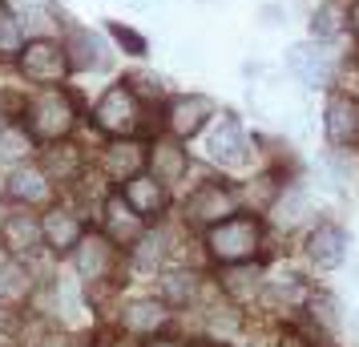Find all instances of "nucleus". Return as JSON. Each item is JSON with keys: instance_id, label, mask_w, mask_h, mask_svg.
Wrapping results in <instances>:
<instances>
[{"instance_id": "obj_1", "label": "nucleus", "mask_w": 359, "mask_h": 347, "mask_svg": "<svg viewBox=\"0 0 359 347\" xmlns=\"http://www.w3.org/2000/svg\"><path fill=\"white\" fill-rule=\"evenodd\" d=\"M259 243H262V231L255 218H222L206 234V247H210L218 263H246V259H255Z\"/></svg>"}, {"instance_id": "obj_2", "label": "nucleus", "mask_w": 359, "mask_h": 347, "mask_svg": "<svg viewBox=\"0 0 359 347\" xmlns=\"http://www.w3.org/2000/svg\"><path fill=\"white\" fill-rule=\"evenodd\" d=\"M73 121H77V109H73V101L61 89L36 93L33 105H29V133L41 137V142H61L73 130Z\"/></svg>"}, {"instance_id": "obj_3", "label": "nucleus", "mask_w": 359, "mask_h": 347, "mask_svg": "<svg viewBox=\"0 0 359 347\" xmlns=\"http://www.w3.org/2000/svg\"><path fill=\"white\" fill-rule=\"evenodd\" d=\"M93 121H97V130L114 133V137H130V133L137 130V121H142V105H137V97H133V89L114 85V89L97 101Z\"/></svg>"}, {"instance_id": "obj_4", "label": "nucleus", "mask_w": 359, "mask_h": 347, "mask_svg": "<svg viewBox=\"0 0 359 347\" xmlns=\"http://www.w3.org/2000/svg\"><path fill=\"white\" fill-rule=\"evenodd\" d=\"M20 69H25V77L29 81H41V85H57L65 77L69 69V57L61 45H53V41H33L29 49L20 53Z\"/></svg>"}, {"instance_id": "obj_5", "label": "nucleus", "mask_w": 359, "mask_h": 347, "mask_svg": "<svg viewBox=\"0 0 359 347\" xmlns=\"http://www.w3.org/2000/svg\"><path fill=\"white\" fill-rule=\"evenodd\" d=\"M0 243H4L8 254L25 259V254H36V250H41L45 234H41V222H36L29 210H17V215H8L0 222Z\"/></svg>"}, {"instance_id": "obj_6", "label": "nucleus", "mask_w": 359, "mask_h": 347, "mask_svg": "<svg viewBox=\"0 0 359 347\" xmlns=\"http://www.w3.org/2000/svg\"><path fill=\"white\" fill-rule=\"evenodd\" d=\"M73 250H77V275H81V279L97 283L114 271V243H109V238H97V234L85 238L81 234V243Z\"/></svg>"}, {"instance_id": "obj_7", "label": "nucleus", "mask_w": 359, "mask_h": 347, "mask_svg": "<svg viewBox=\"0 0 359 347\" xmlns=\"http://www.w3.org/2000/svg\"><path fill=\"white\" fill-rule=\"evenodd\" d=\"M206 149H210L214 162H222V165H238L243 162L246 158V133H243V125H238V117H222V121L214 125Z\"/></svg>"}, {"instance_id": "obj_8", "label": "nucleus", "mask_w": 359, "mask_h": 347, "mask_svg": "<svg viewBox=\"0 0 359 347\" xmlns=\"http://www.w3.org/2000/svg\"><path fill=\"white\" fill-rule=\"evenodd\" d=\"M287 69H291L294 81L303 85H323L327 73H331V61H327V53L319 49V45H294L291 53H287Z\"/></svg>"}, {"instance_id": "obj_9", "label": "nucleus", "mask_w": 359, "mask_h": 347, "mask_svg": "<svg viewBox=\"0 0 359 347\" xmlns=\"http://www.w3.org/2000/svg\"><path fill=\"white\" fill-rule=\"evenodd\" d=\"M190 218L194 222H222V218L234 215V194H230L226 186H202V190H194V198H190Z\"/></svg>"}, {"instance_id": "obj_10", "label": "nucleus", "mask_w": 359, "mask_h": 347, "mask_svg": "<svg viewBox=\"0 0 359 347\" xmlns=\"http://www.w3.org/2000/svg\"><path fill=\"white\" fill-rule=\"evenodd\" d=\"M126 206H130L137 218H154L162 215L165 206V186L158 178H126Z\"/></svg>"}, {"instance_id": "obj_11", "label": "nucleus", "mask_w": 359, "mask_h": 347, "mask_svg": "<svg viewBox=\"0 0 359 347\" xmlns=\"http://www.w3.org/2000/svg\"><path fill=\"white\" fill-rule=\"evenodd\" d=\"M165 319H170V311H165L162 299H133L121 315V327L133 331V335H154V331L165 327Z\"/></svg>"}, {"instance_id": "obj_12", "label": "nucleus", "mask_w": 359, "mask_h": 347, "mask_svg": "<svg viewBox=\"0 0 359 347\" xmlns=\"http://www.w3.org/2000/svg\"><path fill=\"white\" fill-rule=\"evenodd\" d=\"M65 57H69V69H101L105 65V49L93 33H85L77 25L65 29Z\"/></svg>"}, {"instance_id": "obj_13", "label": "nucleus", "mask_w": 359, "mask_h": 347, "mask_svg": "<svg viewBox=\"0 0 359 347\" xmlns=\"http://www.w3.org/2000/svg\"><path fill=\"white\" fill-rule=\"evenodd\" d=\"M41 234H45V243H49L53 250H69V247L81 243V218L73 215V210H65V206H57V210L45 215Z\"/></svg>"}, {"instance_id": "obj_14", "label": "nucleus", "mask_w": 359, "mask_h": 347, "mask_svg": "<svg viewBox=\"0 0 359 347\" xmlns=\"http://www.w3.org/2000/svg\"><path fill=\"white\" fill-rule=\"evenodd\" d=\"M206 117H210V97L190 93V97H178L170 105V130L178 133V137H190V133L202 130Z\"/></svg>"}, {"instance_id": "obj_15", "label": "nucleus", "mask_w": 359, "mask_h": 347, "mask_svg": "<svg viewBox=\"0 0 359 347\" xmlns=\"http://www.w3.org/2000/svg\"><path fill=\"white\" fill-rule=\"evenodd\" d=\"M33 291V275L25 263H0V307H20Z\"/></svg>"}, {"instance_id": "obj_16", "label": "nucleus", "mask_w": 359, "mask_h": 347, "mask_svg": "<svg viewBox=\"0 0 359 347\" xmlns=\"http://www.w3.org/2000/svg\"><path fill=\"white\" fill-rule=\"evenodd\" d=\"M149 165H154V178L158 182H178L182 174H186V149L178 142H158V146L149 149Z\"/></svg>"}, {"instance_id": "obj_17", "label": "nucleus", "mask_w": 359, "mask_h": 347, "mask_svg": "<svg viewBox=\"0 0 359 347\" xmlns=\"http://www.w3.org/2000/svg\"><path fill=\"white\" fill-rule=\"evenodd\" d=\"M307 250H311L315 263L335 266V263H343V254H347V234H343L339 226H319V231L311 234Z\"/></svg>"}, {"instance_id": "obj_18", "label": "nucleus", "mask_w": 359, "mask_h": 347, "mask_svg": "<svg viewBox=\"0 0 359 347\" xmlns=\"http://www.w3.org/2000/svg\"><path fill=\"white\" fill-rule=\"evenodd\" d=\"M142 162H146V154H142V146H133V142H114V146L105 149V174L117 178V182L133 178L142 170Z\"/></svg>"}, {"instance_id": "obj_19", "label": "nucleus", "mask_w": 359, "mask_h": 347, "mask_svg": "<svg viewBox=\"0 0 359 347\" xmlns=\"http://www.w3.org/2000/svg\"><path fill=\"white\" fill-rule=\"evenodd\" d=\"M105 231H109L114 243H137V234H142V218L126 206V198L121 202L114 198V202H105Z\"/></svg>"}, {"instance_id": "obj_20", "label": "nucleus", "mask_w": 359, "mask_h": 347, "mask_svg": "<svg viewBox=\"0 0 359 347\" xmlns=\"http://www.w3.org/2000/svg\"><path fill=\"white\" fill-rule=\"evenodd\" d=\"M355 105L351 97H331L327 105V133L331 142H355Z\"/></svg>"}, {"instance_id": "obj_21", "label": "nucleus", "mask_w": 359, "mask_h": 347, "mask_svg": "<svg viewBox=\"0 0 359 347\" xmlns=\"http://www.w3.org/2000/svg\"><path fill=\"white\" fill-rule=\"evenodd\" d=\"M8 194L25 206H33V202H45L49 198V178H45V170H17L13 178H8Z\"/></svg>"}, {"instance_id": "obj_22", "label": "nucleus", "mask_w": 359, "mask_h": 347, "mask_svg": "<svg viewBox=\"0 0 359 347\" xmlns=\"http://www.w3.org/2000/svg\"><path fill=\"white\" fill-rule=\"evenodd\" d=\"M77 165H81V154L73 146H53L45 154V178H77Z\"/></svg>"}, {"instance_id": "obj_23", "label": "nucleus", "mask_w": 359, "mask_h": 347, "mask_svg": "<svg viewBox=\"0 0 359 347\" xmlns=\"http://www.w3.org/2000/svg\"><path fill=\"white\" fill-rule=\"evenodd\" d=\"M198 291V279L190 271H174V275H165V299L170 303H190Z\"/></svg>"}, {"instance_id": "obj_24", "label": "nucleus", "mask_w": 359, "mask_h": 347, "mask_svg": "<svg viewBox=\"0 0 359 347\" xmlns=\"http://www.w3.org/2000/svg\"><path fill=\"white\" fill-rule=\"evenodd\" d=\"M162 238L158 234H149V238H137V250H133V263L142 266V271H154V266L162 263Z\"/></svg>"}, {"instance_id": "obj_25", "label": "nucleus", "mask_w": 359, "mask_h": 347, "mask_svg": "<svg viewBox=\"0 0 359 347\" xmlns=\"http://www.w3.org/2000/svg\"><path fill=\"white\" fill-rule=\"evenodd\" d=\"M343 29V13H339V4H323L319 13H315V33L319 36H335Z\"/></svg>"}, {"instance_id": "obj_26", "label": "nucleus", "mask_w": 359, "mask_h": 347, "mask_svg": "<svg viewBox=\"0 0 359 347\" xmlns=\"http://www.w3.org/2000/svg\"><path fill=\"white\" fill-rule=\"evenodd\" d=\"M20 49V25L17 17L0 13V53H17Z\"/></svg>"}, {"instance_id": "obj_27", "label": "nucleus", "mask_w": 359, "mask_h": 347, "mask_svg": "<svg viewBox=\"0 0 359 347\" xmlns=\"http://www.w3.org/2000/svg\"><path fill=\"white\" fill-rule=\"evenodd\" d=\"M255 279H259L255 271H230V275H226V291H230V295H238V299H246L255 287H259Z\"/></svg>"}, {"instance_id": "obj_28", "label": "nucleus", "mask_w": 359, "mask_h": 347, "mask_svg": "<svg viewBox=\"0 0 359 347\" xmlns=\"http://www.w3.org/2000/svg\"><path fill=\"white\" fill-rule=\"evenodd\" d=\"M114 36L121 41V45H126V49H133V53H142V49H146V41H142L137 33H130V29H121V25H114Z\"/></svg>"}, {"instance_id": "obj_29", "label": "nucleus", "mask_w": 359, "mask_h": 347, "mask_svg": "<svg viewBox=\"0 0 359 347\" xmlns=\"http://www.w3.org/2000/svg\"><path fill=\"white\" fill-rule=\"evenodd\" d=\"M0 154H4V158H20V154H25V137H20V133H8V137L0 142Z\"/></svg>"}, {"instance_id": "obj_30", "label": "nucleus", "mask_w": 359, "mask_h": 347, "mask_svg": "<svg viewBox=\"0 0 359 347\" xmlns=\"http://www.w3.org/2000/svg\"><path fill=\"white\" fill-rule=\"evenodd\" d=\"M278 347H311L307 339H299V335H283V343Z\"/></svg>"}, {"instance_id": "obj_31", "label": "nucleus", "mask_w": 359, "mask_h": 347, "mask_svg": "<svg viewBox=\"0 0 359 347\" xmlns=\"http://www.w3.org/2000/svg\"><path fill=\"white\" fill-rule=\"evenodd\" d=\"M142 347H182V343H174V339H149V343H142Z\"/></svg>"}, {"instance_id": "obj_32", "label": "nucleus", "mask_w": 359, "mask_h": 347, "mask_svg": "<svg viewBox=\"0 0 359 347\" xmlns=\"http://www.w3.org/2000/svg\"><path fill=\"white\" fill-rule=\"evenodd\" d=\"M347 20H351V29L359 33V0H355V8H351V17H347Z\"/></svg>"}, {"instance_id": "obj_33", "label": "nucleus", "mask_w": 359, "mask_h": 347, "mask_svg": "<svg viewBox=\"0 0 359 347\" xmlns=\"http://www.w3.org/2000/svg\"><path fill=\"white\" fill-rule=\"evenodd\" d=\"M355 142H359V105H355Z\"/></svg>"}, {"instance_id": "obj_34", "label": "nucleus", "mask_w": 359, "mask_h": 347, "mask_svg": "<svg viewBox=\"0 0 359 347\" xmlns=\"http://www.w3.org/2000/svg\"><path fill=\"white\" fill-rule=\"evenodd\" d=\"M194 347H222V343H194Z\"/></svg>"}, {"instance_id": "obj_35", "label": "nucleus", "mask_w": 359, "mask_h": 347, "mask_svg": "<svg viewBox=\"0 0 359 347\" xmlns=\"http://www.w3.org/2000/svg\"><path fill=\"white\" fill-rule=\"evenodd\" d=\"M53 347H65V343H53Z\"/></svg>"}, {"instance_id": "obj_36", "label": "nucleus", "mask_w": 359, "mask_h": 347, "mask_svg": "<svg viewBox=\"0 0 359 347\" xmlns=\"http://www.w3.org/2000/svg\"><path fill=\"white\" fill-rule=\"evenodd\" d=\"M0 130H4V125H0Z\"/></svg>"}]
</instances>
